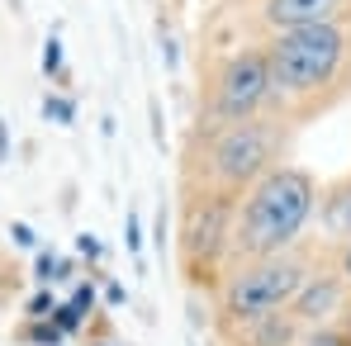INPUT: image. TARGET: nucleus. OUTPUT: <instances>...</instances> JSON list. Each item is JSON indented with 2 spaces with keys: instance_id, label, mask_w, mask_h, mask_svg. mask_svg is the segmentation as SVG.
<instances>
[{
  "instance_id": "f257e3e1",
  "label": "nucleus",
  "mask_w": 351,
  "mask_h": 346,
  "mask_svg": "<svg viewBox=\"0 0 351 346\" xmlns=\"http://www.w3.org/2000/svg\"><path fill=\"white\" fill-rule=\"evenodd\" d=\"M318 209V185L313 175L299 166H271L252 185L242 214L233 223V247L242 256L261 261V256H280L294 237L304 232V223Z\"/></svg>"
},
{
  "instance_id": "f03ea898",
  "label": "nucleus",
  "mask_w": 351,
  "mask_h": 346,
  "mask_svg": "<svg viewBox=\"0 0 351 346\" xmlns=\"http://www.w3.org/2000/svg\"><path fill=\"white\" fill-rule=\"evenodd\" d=\"M342 58H347V34L337 24L285 29L266 48L276 95H313V90H323L342 71Z\"/></svg>"
},
{
  "instance_id": "7ed1b4c3",
  "label": "nucleus",
  "mask_w": 351,
  "mask_h": 346,
  "mask_svg": "<svg viewBox=\"0 0 351 346\" xmlns=\"http://www.w3.org/2000/svg\"><path fill=\"white\" fill-rule=\"evenodd\" d=\"M304 266L290 261V256H261V261H252V266H242L228 289H223V308L242 318V323H256V318H266V313H276V308H285L294 304V294L304 289Z\"/></svg>"
},
{
  "instance_id": "20e7f679",
  "label": "nucleus",
  "mask_w": 351,
  "mask_h": 346,
  "mask_svg": "<svg viewBox=\"0 0 351 346\" xmlns=\"http://www.w3.org/2000/svg\"><path fill=\"white\" fill-rule=\"evenodd\" d=\"M271 152H276V133L256 119H242V123H228L214 143V175L219 185L233 195L242 185H256L261 175L271 171Z\"/></svg>"
},
{
  "instance_id": "39448f33",
  "label": "nucleus",
  "mask_w": 351,
  "mask_h": 346,
  "mask_svg": "<svg viewBox=\"0 0 351 346\" xmlns=\"http://www.w3.org/2000/svg\"><path fill=\"white\" fill-rule=\"evenodd\" d=\"M276 86H271V62L261 48H247V53H237V58L223 62V71H219V86H214V114L223 119V123H242V119H252L261 110V100L271 95Z\"/></svg>"
},
{
  "instance_id": "423d86ee",
  "label": "nucleus",
  "mask_w": 351,
  "mask_h": 346,
  "mask_svg": "<svg viewBox=\"0 0 351 346\" xmlns=\"http://www.w3.org/2000/svg\"><path fill=\"white\" fill-rule=\"evenodd\" d=\"M228 237H233V199H228V190L199 195V199L190 204V214H185V232H180L185 256H190V261H199V256L214 261Z\"/></svg>"
},
{
  "instance_id": "0eeeda50",
  "label": "nucleus",
  "mask_w": 351,
  "mask_h": 346,
  "mask_svg": "<svg viewBox=\"0 0 351 346\" xmlns=\"http://www.w3.org/2000/svg\"><path fill=\"white\" fill-rule=\"evenodd\" d=\"M337 5L342 0H266L261 14L276 34H285V29H308V24H332Z\"/></svg>"
},
{
  "instance_id": "6e6552de",
  "label": "nucleus",
  "mask_w": 351,
  "mask_h": 346,
  "mask_svg": "<svg viewBox=\"0 0 351 346\" xmlns=\"http://www.w3.org/2000/svg\"><path fill=\"white\" fill-rule=\"evenodd\" d=\"M337 308H342V280L337 275H318V280H304V289L294 294L290 318H299V323H323Z\"/></svg>"
},
{
  "instance_id": "1a4fd4ad",
  "label": "nucleus",
  "mask_w": 351,
  "mask_h": 346,
  "mask_svg": "<svg viewBox=\"0 0 351 346\" xmlns=\"http://www.w3.org/2000/svg\"><path fill=\"white\" fill-rule=\"evenodd\" d=\"M323 228L332 232V237H351V175L337 190H328V199H323Z\"/></svg>"
},
{
  "instance_id": "9d476101",
  "label": "nucleus",
  "mask_w": 351,
  "mask_h": 346,
  "mask_svg": "<svg viewBox=\"0 0 351 346\" xmlns=\"http://www.w3.org/2000/svg\"><path fill=\"white\" fill-rule=\"evenodd\" d=\"M43 119H48V123H62V128H71V123H76V105H71L66 95H43Z\"/></svg>"
},
{
  "instance_id": "9b49d317",
  "label": "nucleus",
  "mask_w": 351,
  "mask_h": 346,
  "mask_svg": "<svg viewBox=\"0 0 351 346\" xmlns=\"http://www.w3.org/2000/svg\"><path fill=\"white\" fill-rule=\"evenodd\" d=\"M24 337L38 346H58L62 342V328L53 323V318H34V328H24Z\"/></svg>"
},
{
  "instance_id": "f8f14e48",
  "label": "nucleus",
  "mask_w": 351,
  "mask_h": 346,
  "mask_svg": "<svg viewBox=\"0 0 351 346\" xmlns=\"http://www.w3.org/2000/svg\"><path fill=\"white\" fill-rule=\"evenodd\" d=\"M62 71V38H58V24H53V34L43 38V76H58Z\"/></svg>"
},
{
  "instance_id": "ddd939ff",
  "label": "nucleus",
  "mask_w": 351,
  "mask_h": 346,
  "mask_svg": "<svg viewBox=\"0 0 351 346\" xmlns=\"http://www.w3.org/2000/svg\"><path fill=\"white\" fill-rule=\"evenodd\" d=\"M81 318H86V313H81L76 304H58V308H53V323H58L62 332H76V328H81Z\"/></svg>"
},
{
  "instance_id": "4468645a",
  "label": "nucleus",
  "mask_w": 351,
  "mask_h": 346,
  "mask_svg": "<svg viewBox=\"0 0 351 346\" xmlns=\"http://www.w3.org/2000/svg\"><path fill=\"white\" fill-rule=\"evenodd\" d=\"M123 242H128V251H143V223H138L133 209H128V219H123Z\"/></svg>"
},
{
  "instance_id": "2eb2a0df",
  "label": "nucleus",
  "mask_w": 351,
  "mask_h": 346,
  "mask_svg": "<svg viewBox=\"0 0 351 346\" xmlns=\"http://www.w3.org/2000/svg\"><path fill=\"white\" fill-rule=\"evenodd\" d=\"M304 346H351V337H347V332H332V328H318Z\"/></svg>"
},
{
  "instance_id": "dca6fc26",
  "label": "nucleus",
  "mask_w": 351,
  "mask_h": 346,
  "mask_svg": "<svg viewBox=\"0 0 351 346\" xmlns=\"http://www.w3.org/2000/svg\"><path fill=\"white\" fill-rule=\"evenodd\" d=\"M53 308H58V304H53L48 289H38V294L29 299V318H53Z\"/></svg>"
},
{
  "instance_id": "f3484780",
  "label": "nucleus",
  "mask_w": 351,
  "mask_h": 346,
  "mask_svg": "<svg viewBox=\"0 0 351 346\" xmlns=\"http://www.w3.org/2000/svg\"><path fill=\"white\" fill-rule=\"evenodd\" d=\"M147 119H152V143L167 147V128H162V105L157 100H147Z\"/></svg>"
},
{
  "instance_id": "a211bd4d",
  "label": "nucleus",
  "mask_w": 351,
  "mask_h": 346,
  "mask_svg": "<svg viewBox=\"0 0 351 346\" xmlns=\"http://www.w3.org/2000/svg\"><path fill=\"white\" fill-rule=\"evenodd\" d=\"M10 237H14V247H38V237L29 223H10Z\"/></svg>"
},
{
  "instance_id": "6ab92c4d",
  "label": "nucleus",
  "mask_w": 351,
  "mask_h": 346,
  "mask_svg": "<svg viewBox=\"0 0 351 346\" xmlns=\"http://www.w3.org/2000/svg\"><path fill=\"white\" fill-rule=\"evenodd\" d=\"M76 251L95 261V256H100V242H95V232H81V237H76Z\"/></svg>"
},
{
  "instance_id": "aec40b11",
  "label": "nucleus",
  "mask_w": 351,
  "mask_h": 346,
  "mask_svg": "<svg viewBox=\"0 0 351 346\" xmlns=\"http://www.w3.org/2000/svg\"><path fill=\"white\" fill-rule=\"evenodd\" d=\"M71 304H76L81 313H86V308H95V285H76V299H71Z\"/></svg>"
},
{
  "instance_id": "412c9836",
  "label": "nucleus",
  "mask_w": 351,
  "mask_h": 346,
  "mask_svg": "<svg viewBox=\"0 0 351 346\" xmlns=\"http://www.w3.org/2000/svg\"><path fill=\"white\" fill-rule=\"evenodd\" d=\"M0 162H10V123L0 119Z\"/></svg>"
},
{
  "instance_id": "4be33fe9",
  "label": "nucleus",
  "mask_w": 351,
  "mask_h": 346,
  "mask_svg": "<svg viewBox=\"0 0 351 346\" xmlns=\"http://www.w3.org/2000/svg\"><path fill=\"white\" fill-rule=\"evenodd\" d=\"M157 247H162V251H167V209H162V214H157Z\"/></svg>"
},
{
  "instance_id": "5701e85b",
  "label": "nucleus",
  "mask_w": 351,
  "mask_h": 346,
  "mask_svg": "<svg viewBox=\"0 0 351 346\" xmlns=\"http://www.w3.org/2000/svg\"><path fill=\"white\" fill-rule=\"evenodd\" d=\"M105 304H123V285H105Z\"/></svg>"
},
{
  "instance_id": "b1692460",
  "label": "nucleus",
  "mask_w": 351,
  "mask_h": 346,
  "mask_svg": "<svg viewBox=\"0 0 351 346\" xmlns=\"http://www.w3.org/2000/svg\"><path fill=\"white\" fill-rule=\"evenodd\" d=\"M162 62H167V66H176V43H171V38L162 43Z\"/></svg>"
},
{
  "instance_id": "393cba45",
  "label": "nucleus",
  "mask_w": 351,
  "mask_h": 346,
  "mask_svg": "<svg viewBox=\"0 0 351 346\" xmlns=\"http://www.w3.org/2000/svg\"><path fill=\"white\" fill-rule=\"evenodd\" d=\"M342 275H347V280H351V247H347V251H342Z\"/></svg>"
},
{
  "instance_id": "a878e982",
  "label": "nucleus",
  "mask_w": 351,
  "mask_h": 346,
  "mask_svg": "<svg viewBox=\"0 0 351 346\" xmlns=\"http://www.w3.org/2000/svg\"><path fill=\"white\" fill-rule=\"evenodd\" d=\"M347 337H351V313H347Z\"/></svg>"
},
{
  "instance_id": "bb28decb",
  "label": "nucleus",
  "mask_w": 351,
  "mask_h": 346,
  "mask_svg": "<svg viewBox=\"0 0 351 346\" xmlns=\"http://www.w3.org/2000/svg\"><path fill=\"white\" fill-rule=\"evenodd\" d=\"M95 346H110V342H95Z\"/></svg>"
}]
</instances>
